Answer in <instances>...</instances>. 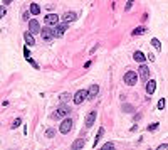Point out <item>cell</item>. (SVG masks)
Listing matches in <instances>:
<instances>
[{"label":"cell","instance_id":"1","mask_svg":"<svg viewBox=\"0 0 168 150\" xmlns=\"http://www.w3.org/2000/svg\"><path fill=\"white\" fill-rule=\"evenodd\" d=\"M69 113H71L69 106H67L66 103H61V106L52 113V118H54V120H59V118H64V116H69Z\"/></svg>","mask_w":168,"mask_h":150},{"label":"cell","instance_id":"2","mask_svg":"<svg viewBox=\"0 0 168 150\" xmlns=\"http://www.w3.org/2000/svg\"><path fill=\"white\" fill-rule=\"evenodd\" d=\"M123 81H124L128 86H135V84H136V81H138V74H136L135 71H128V73L124 74Z\"/></svg>","mask_w":168,"mask_h":150},{"label":"cell","instance_id":"3","mask_svg":"<svg viewBox=\"0 0 168 150\" xmlns=\"http://www.w3.org/2000/svg\"><path fill=\"white\" fill-rule=\"evenodd\" d=\"M40 37L46 40V42H50V40L54 39L56 36H54V29H49V27H44V29L40 30Z\"/></svg>","mask_w":168,"mask_h":150},{"label":"cell","instance_id":"4","mask_svg":"<svg viewBox=\"0 0 168 150\" xmlns=\"http://www.w3.org/2000/svg\"><path fill=\"white\" fill-rule=\"evenodd\" d=\"M72 123H74V121L71 120V118H64L62 123H61V133H64V135L69 133V132L72 130Z\"/></svg>","mask_w":168,"mask_h":150},{"label":"cell","instance_id":"5","mask_svg":"<svg viewBox=\"0 0 168 150\" xmlns=\"http://www.w3.org/2000/svg\"><path fill=\"white\" fill-rule=\"evenodd\" d=\"M86 98H88V90H79L76 95H74V100H72V101H74L76 105H81Z\"/></svg>","mask_w":168,"mask_h":150},{"label":"cell","instance_id":"6","mask_svg":"<svg viewBox=\"0 0 168 150\" xmlns=\"http://www.w3.org/2000/svg\"><path fill=\"white\" fill-rule=\"evenodd\" d=\"M66 30H67V22L57 24V25H54V36H56V37H62Z\"/></svg>","mask_w":168,"mask_h":150},{"label":"cell","instance_id":"7","mask_svg":"<svg viewBox=\"0 0 168 150\" xmlns=\"http://www.w3.org/2000/svg\"><path fill=\"white\" fill-rule=\"evenodd\" d=\"M138 74L141 76V79H143V81H148V78H150V69H148V66H146L145 62H141V66L138 68Z\"/></svg>","mask_w":168,"mask_h":150},{"label":"cell","instance_id":"8","mask_svg":"<svg viewBox=\"0 0 168 150\" xmlns=\"http://www.w3.org/2000/svg\"><path fill=\"white\" fill-rule=\"evenodd\" d=\"M44 22H46L47 25H52V27H54V25L59 24V17H57L56 14H47V15L44 17Z\"/></svg>","mask_w":168,"mask_h":150},{"label":"cell","instance_id":"9","mask_svg":"<svg viewBox=\"0 0 168 150\" xmlns=\"http://www.w3.org/2000/svg\"><path fill=\"white\" fill-rule=\"evenodd\" d=\"M29 30L32 32V34H40V24L37 22V20H29Z\"/></svg>","mask_w":168,"mask_h":150},{"label":"cell","instance_id":"10","mask_svg":"<svg viewBox=\"0 0 168 150\" xmlns=\"http://www.w3.org/2000/svg\"><path fill=\"white\" fill-rule=\"evenodd\" d=\"M155 90H156V81H153V79H148L146 81V95H153L155 93Z\"/></svg>","mask_w":168,"mask_h":150},{"label":"cell","instance_id":"11","mask_svg":"<svg viewBox=\"0 0 168 150\" xmlns=\"http://www.w3.org/2000/svg\"><path fill=\"white\" fill-rule=\"evenodd\" d=\"M94 120H96V111H91L86 116V128H91L94 125Z\"/></svg>","mask_w":168,"mask_h":150},{"label":"cell","instance_id":"12","mask_svg":"<svg viewBox=\"0 0 168 150\" xmlns=\"http://www.w3.org/2000/svg\"><path fill=\"white\" fill-rule=\"evenodd\" d=\"M98 93H99V86L98 84H91L89 90H88V98H94Z\"/></svg>","mask_w":168,"mask_h":150},{"label":"cell","instance_id":"13","mask_svg":"<svg viewBox=\"0 0 168 150\" xmlns=\"http://www.w3.org/2000/svg\"><path fill=\"white\" fill-rule=\"evenodd\" d=\"M78 19V14L76 12H66L64 14V22H74Z\"/></svg>","mask_w":168,"mask_h":150},{"label":"cell","instance_id":"14","mask_svg":"<svg viewBox=\"0 0 168 150\" xmlns=\"http://www.w3.org/2000/svg\"><path fill=\"white\" fill-rule=\"evenodd\" d=\"M24 39H25V42H27V46H34V44H35V39H34V36H32L30 30L24 34Z\"/></svg>","mask_w":168,"mask_h":150},{"label":"cell","instance_id":"15","mask_svg":"<svg viewBox=\"0 0 168 150\" xmlns=\"http://www.w3.org/2000/svg\"><path fill=\"white\" fill-rule=\"evenodd\" d=\"M71 100H74V96H72L71 93H62V95L59 96V101H61V103H69Z\"/></svg>","mask_w":168,"mask_h":150},{"label":"cell","instance_id":"16","mask_svg":"<svg viewBox=\"0 0 168 150\" xmlns=\"http://www.w3.org/2000/svg\"><path fill=\"white\" fill-rule=\"evenodd\" d=\"M84 143H86V140H84V138H78V140L72 143V147H71V149H72V150L82 149V147H84Z\"/></svg>","mask_w":168,"mask_h":150},{"label":"cell","instance_id":"17","mask_svg":"<svg viewBox=\"0 0 168 150\" xmlns=\"http://www.w3.org/2000/svg\"><path fill=\"white\" fill-rule=\"evenodd\" d=\"M133 58H135V61H138V62H145V59H146V56H145L141 51H136Z\"/></svg>","mask_w":168,"mask_h":150},{"label":"cell","instance_id":"18","mask_svg":"<svg viewBox=\"0 0 168 150\" xmlns=\"http://www.w3.org/2000/svg\"><path fill=\"white\" fill-rule=\"evenodd\" d=\"M30 14H32V15L40 14V7L37 5V3H30Z\"/></svg>","mask_w":168,"mask_h":150},{"label":"cell","instance_id":"19","mask_svg":"<svg viewBox=\"0 0 168 150\" xmlns=\"http://www.w3.org/2000/svg\"><path fill=\"white\" fill-rule=\"evenodd\" d=\"M146 32V27H143V25H139L136 29L133 30V36H141V34H145Z\"/></svg>","mask_w":168,"mask_h":150},{"label":"cell","instance_id":"20","mask_svg":"<svg viewBox=\"0 0 168 150\" xmlns=\"http://www.w3.org/2000/svg\"><path fill=\"white\" fill-rule=\"evenodd\" d=\"M151 44H153V47H155L156 51H161V42H160L156 37H153V39H151Z\"/></svg>","mask_w":168,"mask_h":150},{"label":"cell","instance_id":"21","mask_svg":"<svg viewBox=\"0 0 168 150\" xmlns=\"http://www.w3.org/2000/svg\"><path fill=\"white\" fill-rule=\"evenodd\" d=\"M103 133H104V128H99V130H98V135H96V138H94V147H96V145H98V142L101 140Z\"/></svg>","mask_w":168,"mask_h":150},{"label":"cell","instance_id":"22","mask_svg":"<svg viewBox=\"0 0 168 150\" xmlns=\"http://www.w3.org/2000/svg\"><path fill=\"white\" fill-rule=\"evenodd\" d=\"M46 137H47V138H54V137H56V130H54V128H49V130L46 132Z\"/></svg>","mask_w":168,"mask_h":150},{"label":"cell","instance_id":"23","mask_svg":"<svg viewBox=\"0 0 168 150\" xmlns=\"http://www.w3.org/2000/svg\"><path fill=\"white\" fill-rule=\"evenodd\" d=\"M25 59L29 61V62H30V64H32V66H34V68H35V69H39V64H37V62H35V61L32 59V58H30V56H29V58H25Z\"/></svg>","mask_w":168,"mask_h":150},{"label":"cell","instance_id":"24","mask_svg":"<svg viewBox=\"0 0 168 150\" xmlns=\"http://www.w3.org/2000/svg\"><path fill=\"white\" fill-rule=\"evenodd\" d=\"M20 123H22V120H20V118H15V120H14V123H12V128H17V127H20Z\"/></svg>","mask_w":168,"mask_h":150},{"label":"cell","instance_id":"25","mask_svg":"<svg viewBox=\"0 0 168 150\" xmlns=\"http://www.w3.org/2000/svg\"><path fill=\"white\" fill-rule=\"evenodd\" d=\"M156 106H158V110H163V108H165V100L161 98V100L158 101V105H156Z\"/></svg>","mask_w":168,"mask_h":150},{"label":"cell","instance_id":"26","mask_svg":"<svg viewBox=\"0 0 168 150\" xmlns=\"http://www.w3.org/2000/svg\"><path fill=\"white\" fill-rule=\"evenodd\" d=\"M156 128H158V123H151V125L148 127V130H150V132H155Z\"/></svg>","mask_w":168,"mask_h":150},{"label":"cell","instance_id":"27","mask_svg":"<svg viewBox=\"0 0 168 150\" xmlns=\"http://www.w3.org/2000/svg\"><path fill=\"white\" fill-rule=\"evenodd\" d=\"M133 2H135V0H128V3H126V7H124V10H126V12H128V10L133 7Z\"/></svg>","mask_w":168,"mask_h":150},{"label":"cell","instance_id":"28","mask_svg":"<svg viewBox=\"0 0 168 150\" xmlns=\"http://www.w3.org/2000/svg\"><path fill=\"white\" fill-rule=\"evenodd\" d=\"M113 147H114V143H111V142H109V143H104V145H103V149H104V150L113 149Z\"/></svg>","mask_w":168,"mask_h":150},{"label":"cell","instance_id":"29","mask_svg":"<svg viewBox=\"0 0 168 150\" xmlns=\"http://www.w3.org/2000/svg\"><path fill=\"white\" fill-rule=\"evenodd\" d=\"M24 56H25V58H29V56H30V51L27 49V46L24 47Z\"/></svg>","mask_w":168,"mask_h":150},{"label":"cell","instance_id":"30","mask_svg":"<svg viewBox=\"0 0 168 150\" xmlns=\"http://www.w3.org/2000/svg\"><path fill=\"white\" fill-rule=\"evenodd\" d=\"M123 108H124V111H133V106H129V105H124V106H123Z\"/></svg>","mask_w":168,"mask_h":150},{"label":"cell","instance_id":"31","mask_svg":"<svg viewBox=\"0 0 168 150\" xmlns=\"http://www.w3.org/2000/svg\"><path fill=\"white\" fill-rule=\"evenodd\" d=\"M158 150H168V145L167 143H163V145H160L158 147Z\"/></svg>","mask_w":168,"mask_h":150},{"label":"cell","instance_id":"32","mask_svg":"<svg viewBox=\"0 0 168 150\" xmlns=\"http://www.w3.org/2000/svg\"><path fill=\"white\" fill-rule=\"evenodd\" d=\"M148 59H150V61H155V54H151V52H148Z\"/></svg>","mask_w":168,"mask_h":150},{"label":"cell","instance_id":"33","mask_svg":"<svg viewBox=\"0 0 168 150\" xmlns=\"http://www.w3.org/2000/svg\"><path fill=\"white\" fill-rule=\"evenodd\" d=\"M3 15H5V7H2V9H0V17H3Z\"/></svg>","mask_w":168,"mask_h":150},{"label":"cell","instance_id":"34","mask_svg":"<svg viewBox=\"0 0 168 150\" xmlns=\"http://www.w3.org/2000/svg\"><path fill=\"white\" fill-rule=\"evenodd\" d=\"M10 2H14V0H3V3H10Z\"/></svg>","mask_w":168,"mask_h":150}]
</instances>
